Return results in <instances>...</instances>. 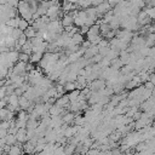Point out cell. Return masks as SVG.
I'll return each instance as SVG.
<instances>
[{
    "instance_id": "obj_11",
    "label": "cell",
    "mask_w": 155,
    "mask_h": 155,
    "mask_svg": "<svg viewBox=\"0 0 155 155\" xmlns=\"http://www.w3.org/2000/svg\"><path fill=\"white\" fill-rule=\"evenodd\" d=\"M7 154H10V155H22L23 154V149H22V145H11L10 147V150H8V153Z\"/></svg>"
},
{
    "instance_id": "obj_10",
    "label": "cell",
    "mask_w": 155,
    "mask_h": 155,
    "mask_svg": "<svg viewBox=\"0 0 155 155\" xmlns=\"http://www.w3.org/2000/svg\"><path fill=\"white\" fill-rule=\"evenodd\" d=\"M73 17L69 15V13H65L63 17H62V19H61V24H62V27L64 28V27H68V25H73Z\"/></svg>"
},
{
    "instance_id": "obj_42",
    "label": "cell",
    "mask_w": 155,
    "mask_h": 155,
    "mask_svg": "<svg viewBox=\"0 0 155 155\" xmlns=\"http://www.w3.org/2000/svg\"><path fill=\"white\" fill-rule=\"evenodd\" d=\"M105 0H91V5L92 6H97V5H99V4H102V2H104Z\"/></svg>"
},
{
    "instance_id": "obj_6",
    "label": "cell",
    "mask_w": 155,
    "mask_h": 155,
    "mask_svg": "<svg viewBox=\"0 0 155 155\" xmlns=\"http://www.w3.org/2000/svg\"><path fill=\"white\" fill-rule=\"evenodd\" d=\"M48 114H50V116H58V115H62L63 113H65V110L63 109V108H61V107H57V105H52L50 109H48V111H47Z\"/></svg>"
},
{
    "instance_id": "obj_19",
    "label": "cell",
    "mask_w": 155,
    "mask_h": 155,
    "mask_svg": "<svg viewBox=\"0 0 155 155\" xmlns=\"http://www.w3.org/2000/svg\"><path fill=\"white\" fill-rule=\"evenodd\" d=\"M74 117H75V114L68 111L64 114V116H62V121H63V124H70L74 120Z\"/></svg>"
},
{
    "instance_id": "obj_12",
    "label": "cell",
    "mask_w": 155,
    "mask_h": 155,
    "mask_svg": "<svg viewBox=\"0 0 155 155\" xmlns=\"http://www.w3.org/2000/svg\"><path fill=\"white\" fill-rule=\"evenodd\" d=\"M119 59L121 61V63L124 65L128 64V62H130V53L127 51H120L119 52Z\"/></svg>"
},
{
    "instance_id": "obj_34",
    "label": "cell",
    "mask_w": 155,
    "mask_h": 155,
    "mask_svg": "<svg viewBox=\"0 0 155 155\" xmlns=\"http://www.w3.org/2000/svg\"><path fill=\"white\" fill-rule=\"evenodd\" d=\"M54 88H56V92L59 93V94H64V93H65V91H64V86H63V85H59V84H58Z\"/></svg>"
},
{
    "instance_id": "obj_26",
    "label": "cell",
    "mask_w": 155,
    "mask_h": 155,
    "mask_svg": "<svg viewBox=\"0 0 155 155\" xmlns=\"http://www.w3.org/2000/svg\"><path fill=\"white\" fill-rule=\"evenodd\" d=\"M29 119V116H28V113L25 111V110H19L18 111V114H17V117H16V120H24V121H27Z\"/></svg>"
},
{
    "instance_id": "obj_47",
    "label": "cell",
    "mask_w": 155,
    "mask_h": 155,
    "mask_svg": "<svg viewBox=\"0 0 155 155\" xmlns=\"http://www.w3.org/2000/svg\"><path fill=\"white\" fill-rule=\"evenodd\" d=\"M4 155H10V154H4Z\"/></svg>"
},
{
    "instance_id": "obj_28",
    "label": "cell",
    "mask_w": 155,
    "mask_h": 155,
    "mask_svg": "<svg viewBox=\"0 0 155 155\" xmlns=\"http://www.w3.org/2000/svg\"><path fill=\"white\" fill-rule=\"evenodd\" d=\"M22 33H23V31H21L18 28H13V30H12V33H11L10 35H11V36H12V38H13V39L17 41V39H18V38L22 35Z\"/></svg>"
},
{
    "instance_id": "obj_8",
    "label": "cell",
    "mask_w": 155,
    "mask_h": 155,
    "mask_svg": "<svg viewBox=\"0 0 155 155\" xmlns=\"http://www.w3.org/2000/svg\"><path fill=\"white\" fill-rule=\"evenodd\" d=\"M34 148H35V144L31 143L30 140H27V142L24 143V145H22L23 153H25V154H28V155L34 154Z\"/></svg>"
},
{
    "instance_id": "obj_23",
    "label": "cell",
    "mask_w": 155,
    "mask_h": 155,
    "mask_svg": "<svg viewBox=\"0 0 155 155\" xmlns=\"http://www.w3.org/2000/svg\"><path fill=\"white\" fill-rule=\"evenodd\" d=\"M29 27V23L25 21V19H23V18H19V22H18V25H17V28L21 30V31H24L27 28Z\"/></svg>"
},
{
    "instance_id": "obj_37",
    "label": "cell",
    "mask_w": 155,
    "mask_h": 155,
    "mask_svg": "<svg viewBox=\"0 0 155 155\" xmlns=\"http://www.w3.org/2000/svg\"><path fill=\"white\" fill-rule=\"evenodd\" d=\"M8 127H10V121H0V128L8 130Z\"/></svg>"
},
{
    "instance_id": "obj_38",
    "label": "cell",
    "mask_w": 155,
    "mask_h": 155,
    "mask_svg": "<svg viewBox=\"0 0 155 155\" xmlns=\"http://www.w3.org/2000/svg\"><path fill=\"white\" fill-rule=\"evenodd\" d=\"M18 2H19V0H8V1H7V5H8L10 7H16V8H17Z\"/></svg>"
},
{
    "instance_id": "obj_5",
    "label": "cell",
    "mask_w": 155,
    "mask_h": 155,
    "mask_svg": "<svg viewBox=\"0 0 155 155\" xmlns=\"http://www.w3.org/2000/svg\"><path fill=\"white\" fill-rule=\"evenodd\" d=\"M15 137H16V142H18V143H25L28 140L27 139V130L25 128H18L17 132H16V134H15Z\"/></svg>"
},
{
    "instance_id": "obj_20",
    "label": "cell",
    "mask_w": 155,
    "mask_h": 155,
    "mask_svg": "<svg viewBox=\"0 0 155 155\" xmlns=\"http://www.w3.org/2000/svg\"><path fill=\"white\" fill-rule=\"evenodd\" d=\"M19 18L21 17H15V18H10L5 24L7 25V27H10V28H17V25H18V22H19Z\"/></svg>"
},
{
    "instance_id": "obj_35",
    "label": "cell",
    "mask_w": 155,
    "mask_h": 155,
    "mask_svg": "<svg viewBox=\"0 0 155 155\" xmlns=\"http://www.w3.org/2000/svg\"><path fill=\"white\" fill-rule=\"evenodd\" d=\"M6 97V85L0 87V99H4Z\"/></svg>"
},
{
    "instance_id": "obj_4",
    "label": "cell",
    "mask_w": 155,
    "mask_h": 155,
    "mask_svg": "<svg viewBox=\"0 0 155 155\" xmlns=\"http://www.w3.org/2000/svg\"><path fill=\"white\" fill-rule=\"evenodd\" d=\"M54 105L61 107V108H63V109H68V107H69V98H68V94H63V96H61L59 98H57L56 102H54Z\"/></svg>"
},
{
    "instance_id": "obj_13",
    "label": "cell",
    "mask_w": 155,
    "mask_h": 155,
    "mask_svg": "<svg viewBox=\"0 0 155 155\" xmlns=\"http://www.w3.org/2000/svg\"><path fill=\"white\" fill-rule=\"evenodd\" d=\"M41 58H42V53H40V52H31V54L29 56V62L35 64V63H39Z\"/></svg>"
},
{
    "instance_id": "obj_17",
    "label": "cell",
    "mask_w": 155,
    "mask_h": 155,
    "mask_svg": "<svg viewBox=\"0 0 155 155\" xmlns=\"http://www.w3.org/2000/svg\"><path fill=\"white\" fill-rule=\"evenodd\" d=\"M38 126H39L38 120L28 119V120H27V125H25V130H35Z\"/></svg>"
},
{
    "instance_id": "obj_41",
    "label": "cell",
    "mask_w": 155,
    "mask_h": 155,
    "mask_svg": "<svg viewBox=\"0 0 155 155\" xmlns=\"http://www.w3.org/2000/svg\"><path fill=\"white\" fill-rule=\"evenodd\" d=\"M13 93H15L16 96H18V97H19V96H22V94H23V91L21 90V87H17V88H15V90H13Z\"/></svg>"
},
{
    "instance_id": "obj_27",
    "label": "cell",
    "mask_w": 155,
    "mask_h": 155,
    "mask_svg": "<svg viewBox=\"0 0 155 155\" xmlns=\"http://www.w3.org/2000/svg\"><path fill=\"white\" fill-rule=\"evenodd\" d=\"M74 90H76L74 82H65V84H64V91H65V92H71V91H74Z\"/></svg>"
},
{
    "instance_id": "obj_40",
    "label": "cell",
    "mask_w": 155,
    "mask_h": 155,
    "mask_svg": "<svg viewBox=\"0 0 155 155\" xmlns=\"http://www.w3.org/2000/svg\"><path fill=\"white\" fill-rule=\"evenodd\" d=\"M87 31H88V27H86V25H82V27H80V29H79V33H80L81 35L87 34Z\"/></svg>"
},
{
    "instance_id": "obj_39",
    "label": "cell",
    "mask_w": 155,
    "mask_h": 155,
    "mask_svg": "<svg viewBox=\"0 0 155 155\" xmlns=\"http://www.w3.org/2000/svg\"><path fill=\"white\" fill-rule=\"evenodd\" d=\"M98 153H99L98 149H92V148H90V149L86 151V155H98Z\"/></svg>"
},
{
    "instance_id": "obj_30",
    "label": "cell",
    "mask_w": 155,
    "mask_h": 155,
    "mask_svg": "<svg viewBox=\"0 0 155 155\" xmlns=\"http://www.w3.org/2000/svg\"><path fill=\"white\" fill-rule=\"evenodd\" d=\"M18 61H19V62L28 63V62H29V56H28V54H25V53L19 52V53H18Z\"/></svg>"
},
{
    "instance_id": "obj_21",
    "label": "cell",
    "mask_w": 155,
    "mask_h": 155,
    "mask_svg": "<svg viewBox=\"0 0 155 155\" xmlns=\"http://www.w3.org/2000/svg\"><path fill=\"white\" fill-rule=\"evenodd\" d=\"M64 149V155H73L75 153V149H76V145H73V144H68L65 147H63Z\"/></svg>"
},
{
    "instance_id": "obj_14",
    "label": "cell",
    "mask_w": 155,
    "mask_h": 155,
    "mask_svg": "<svg viewBox=\"0 0 155 155\" xmlns=\"http://www.w3.org/2000/svg\"><path fill=\"white\" fill-rule=\"evenodd\" d=\"M23 34L25 35V38H27V39H33L34 36H36V30H35L31 25H29V27L23 31Z\"/></svg>"
},
{
    "instance_id": "obj_29",
    "label": "cell",
    "mask_w": 155,
    "mask_h": 155,
    "mask_svg": "<svg viewBox=\"0 0 155 155\" xmlns=\"http://www.w3.org/2000/svg\"><path fill=\"white\" fill-rule=\"evenodd\" d=\"M73 121H74V122H75V125H78V126H82V125L86 122V121H85V119H84V116H80V115H79V116H75Z\"/></svg>"
},
{
    "instance_id": "obj_25",
    "label": "cell",
    "mask_w": 155,
    "mask_h": 155,
    "mask_svg": "<svg viewBox=\"0 0 155 155\" xmlns=\"http://www.w3.org/2000/svg\"><path fill=\"white\" fill-rule=\"evenodd\" d=\"M143 11L145 12V15H147L151 21L154 19V17H155V8H154V7H144Z\"/></svg>"
},
{
    "instance_id": "obj_18",
    "label": "cell",
    "mask_w": 155,
    "mask_h": 155,
    "mask_svg": "<svg viewBox=\"0 0 155 155\" xmlns=\"http://www.w3.org/2000/svg\"><path fill=\"white\" fill-rule=\"evenodd\" d=\"M4 142H5V144L6 145H13L15 143H16V137H15V134H10V133H7L5 137H4Z\"/></svg>"
},
{
    "instance_id": "obj_15",
    "label": "cell",
    "mask_w": 155,
    "mask_h": 155,
    "mask_svg": "<svg viewBox=\"0 0 155 155\" xmlns=\"http://www.w3.org/2000/svg\"><path fill=\"white\" fill-rule=\"evenodd\" d=\"M31 44H30V40H27V42L21 47V52L22 53H25V54H28V56H30L31 54Z\"/></svg>"
},
{
    "instance_id": "obj_33",
    "label": "cell",
    "mask_w": 155,
    "mask_h": 155,
    "mask_svg": "<svg viewBox=\"0 0 155 155\" xmlns=\"http://www.w3.org/2000/svg\"><path fill=\"white\" fill-rule=\"evenodd\" d=\"M97 46H98V47H109V41L103 38V39L97 44Z\"/></svg>"
},
{
    "instance_id": "obj_7",
    "label": "cell",
    "mask_w": 155,
    "mask_h": 155,
    "mask_svg": "<svg viewBox=\"0 0 155 155\" xmlns=\"http://www.w3.org/2000/svg\"><path fill=\"white\" fill-rule=\"evenodd\" d=\"M30 104H31V102H29L23 94L18 97V107H19V109H22V110H27L28 107H29Z\"/></svg>"
},
{
    "instance_id": "obj_43",
    "label": "cell",
    "mask_w": 155,
    "mask_h": 155,
    "mask_svg": "<svg viewBox=\"0 0 155 155\" xmlns=\"http://www.w3.org/2000/svg\"><path fill=\"white\" fill-rule=\"evenodd\" d=\"M78 75H79V76H86V71H85V68H81V69L78 71Z\"/></svg>"
},
{
    "instance_id": "obj_32",
    "label": "cell",
    "mask_w": 155,
    "mask_h": 155,
    "mask_svg": "<svg viewBox=\"0 0 155 155\" xmlns=\"http://www.w3.org/2000/svg\"><path fill=\"white\" fill-rule=\"evenodd\" d=\"M27 40H28V39L25 38V35L22 33V35H21V36L17 39V44H18V45H21V46H23V45L27 42Z\"/></svg>"
},
{
    "instance_id": "obj_16",
    "label": "cell",
    "mask_w": 155,
    "mask_h": 155,
    "mask_svg": "<svg viewBox=\"0 0 155 155\" xmlns=\"http://www.w3.org/2000/svg\"><path fill=\"white\" fill-rule=\"evenodd\" d=\"M119 52L120 51H116V50H111V48H109V51H108V53L105 54V59H108L109 62L111 61V59H114V58H117L119 57Z\"/></svg>"
},
{
    "instance_id": "obj_24",
    "label": "cell",
    "mask_w": 155,
    "mask_h": 155,
    "mask_svg": "<svg viewBox=\"0 0 155 155\" xmlns=\"http://www.w3.org/2000/svg\"><path fill=\"white\" fill-rule=\"evenodd\" d=\"M88 35H98L99 34V25L97 24H93L91 27H88V31H87Z\"/></svg>"
},
{
    "instance_id": "obj_44",
    "label": "cell",
    "mask_w": 155,
    "mask_h": 155,
    "mask_svg": "<svg viewBox=\"0 0 155 155\" xmlns=\"http://www.w3.org/2000/svg\"><path fill=\"white\" fill-rule=\"evenodd\" d=\"M6 134H7V130L0 128V138H4V137H5Z\"/></svg>"
},
{
    "instance_id": "obj_46",
    "label": "cell",
    "mask_w": 155,
    "mask_h": 155,
    "mask_svg": "<svg viewBox=\"0 0 155 155\" xmlns=\"http://www.w3.org/2000/svg\"><path fill=\"white\" fill-rule=\"evenodd\" d=\"M76 155H82V154H79V153H78V154H76Z\"/></svg>"
},
{
    "instance_id": "obj_22",
    "label": "cell",
    "mask_w": 155,
    "mask_h": 155,
    "mask_svg": "<svg viewBox=\"0 0 155 155\" xmlns=\"http://www.w3.org/2000/svg\"><path fill=\"white\" fill-rule=\"evenodd\" d=\"M79 94H80V91H79V90H74V91H71V92H68L69 102H75V101H78Z\"/></svg>"
},
{
    "instance_id": "obj_2",
    "label": "cell",
    "mask_w": 155,
    "mask_h": 155,
    "mask_svg": "<svg viewBox=\"0 0 155 155\" xmlns=\"http://www.w3.org/2000/svg\"><path fill=\"white\" fill-rule=\"evenodd\" d=\"M96 13H97V18H101L104 13H107L109 10H111V7L109 6V4L107 2V1H104V2H102V4H99V5H97L96 7Z\"/></svg>"
},
{
    "instance_id": "obj_9",
    "label": "cell",
    "mask_w": 155,
    "mask_h": 155,
    "mask_svg": "<svg viewBox=\"0 0 155 155\" xmlns=\"http://www.w3.org/2000/svg\"><path fill=\"white\" fill-rule=\"evenodd\" d=\"M84 40H85V39H84V35H81V34L78 31V33H75V34L71 35V40H70V41H71V44L80 46V45L82 44Z\"/></svg>"
},
{
    "instance_id": "obj_31",
    "label": "cell",
    "mask_w": 155,
    "mask_h": 155,
    "mask_svg": "<svg viewBox=\"0 0 155 155\" xmlns=\"http://www.w3.org/2000/svg\"><path fill=\"white\" fill-rule=\"evenodd\" d=\"M53 155H64V149H63V147L59 145V144H57V147H56V149H54V151H53Z\"/></svg>"
},
{
    "instance_id": "obj_36",
    "label": "cell",
    "mask_w": 155,
    "mask_h": 155,
    "mask_svg": "<svg viewBox=\"0 0 155 155\" xmlns=\"http://www.w3.org/2000/svg\"><path fill=\"white\" fill-rule=\"evenodd\" d=\"M144 88L153 91V90H154V84H153V82H150V81H145V82H144Z\"/></svg>"
},
{
    "instance_id": "obj_1",
    "label": "cell",
    "mask_w": 155,
    "mask_h": 155,
    "mask_svg": "<svg viewBox=\"0 0 155 155\" xmlns=\"http://www.w3.org/2000/svg\"><path fill=\"white\" fill-rule=\"evenodd\" d=\"M17 13H19L21 18L25 19L28 23L31 21V12L29 10V5L25 0H19L17 5Z\"/></svg>"
},
{
    "instance_id": "obj_3",
    "label": "cell",
    "mask_w": 155,
    "mask_h": 155,
    "mask_svg": "<svg viewBox=\"0 0 155 155\" xmlns=\"http://www.w3.org/2000/svg\"><path fill=\"white\" fill-rule=\"evenodd\" d=\"M105 80H102V79H96L93 80L92 82H90V90L91 91H99V90H103L105 88Z\"/></svg>"
},
{
    "instance_id": "obj_45",
    "label": "cell",
    "mask_w": 155,
    "mask_h": 155,
    "mask_svg": "<svg viewBox=\"0 0 155 155\" xmlns=\"http://www.w3.org/2000/svg\"><path fill=\"white\" fill-rule=\"evenodd\" d=\"M6 101L5 99H0V109H2V108H5L6 107Z\"/></svg>"
}]
</instances>
